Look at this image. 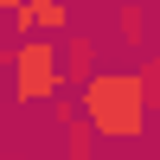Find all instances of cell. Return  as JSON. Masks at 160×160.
<instances>
[{
	"mask_svg": "<svg viewBox=\"0 0 160 160\" xmlns=\"http://www.w3.org/2000/svg\"><path fill=\"white\" fill-rule=\"evenodd\" d=\"M148 7H154V13H160V0H148Z\"/></svg>",
	"mask_w": 160,
	"mask_h": 160,
	"instance_id": "8",
	"label": "cell"
},
{
	"mask_svg": "<svg viewBox=\"0 0 160 160\" xmlns=\"http://www.w3.org/2000/svg\"><path fill=\"white\" fill-rule=\"evenodd\" d=\"M77 115L96 141H148V96H141V77L135 71H90L77 83Z\"/></svg>",
	"mask_w": 160,
	"mask_h": 160,
	"instance_id": "1",
	"label": "cell"
},
{
	"mask_svg": "<svg viewBox=\"0 0 160 160\" xmlns=\"http://www.w3.org/2000/svg\"><path fill=\"white\" fill-rule=\"evenodd\" d=\"M19 19H26V32H45V38L71 32V13H64V0H19Z\"/></svg>",
	"mask_w": 160,
	"mask_h": 160,
	"instance_id": "3",
	"label": "cell"
},
{
	"mask_svg": "<svg viewBox=\"0 0 160 160\" xmlns=\"http://www.w3.org/2000/svg\"><path fill=\"white\" fill-rule=\"evenodd\" d=\"M135 77H141V96H148V115H160V51H148L135 64Z\"/></svg>",
	"mask_w": 160,
	"mask_h": 160,
	"instance_id": "6",
	"label": "cell"
},
{
	"mask_svg": "<svg viewBox=\"0 0 160 160\" xmlns=\"http://www.w3.org/2000/svg\"><path fill=\"white\" fill-rule=\"evenodd\" d=\"M58 71H64V83H83V77L96 71V51H90V38H71V45H58Z\"/></svg>",
	"mask_w": 160,
	"mask_h": 160,
	"instance_id": "4",
	"label": "cell"
},
{
	"mask_svg": "<svg viewBox=\"0 0 160 160\" xmlns=\"http://www.w3.org/2000/svg\"><path fill=\"white\" fill-rule=\"evenodd\" d=\"M7 64H13V96H19V102H51V96L64 90V71H58V38H45V32L19 38V45L7 51Z\"/></svg>",
	"mask_w": 160,
	"mask_h": 160,
	"instance_id": "2",
	"label": "cell"
},
{
	"mask_svg": "<svg viewBox=\"0 0 160 160\" xmlns=\"http://www.w3.org/2000/svg\"><path fill=\"white\" fill-rule=\"evenodd\" d=\"M115 26H122V45H148V7H135V0H122V13H115Z\"/></svg>",
	"mask_w": 160,
	"mask_h": 160,
	"instance_id": "5",
	"label": "cell"
},
{
	"mask_svg": "<svg viewBox=\"0 0 160 160\" xmlns=\"http://www.w3.org/2000/svg\"><path fill=\"white\" fill-rule=\"evenodd\" d=\"M19 13V0H0V32H7V19Z\"/></svg>",
	"mask_w": 160,
	"mask_h": 160,
	"instance_id": "7",
	"label": "cell"
}]
</instances>
